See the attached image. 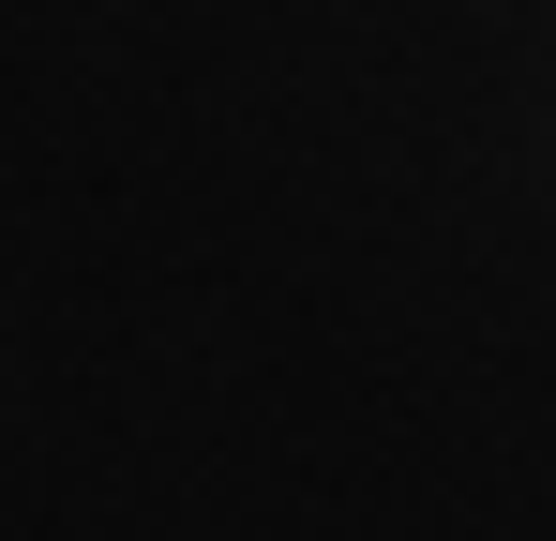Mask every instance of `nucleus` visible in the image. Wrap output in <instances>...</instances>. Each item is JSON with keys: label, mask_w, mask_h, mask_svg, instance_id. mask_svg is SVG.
I'll return each instance as SVG.
<instances>
[]
</instances>
